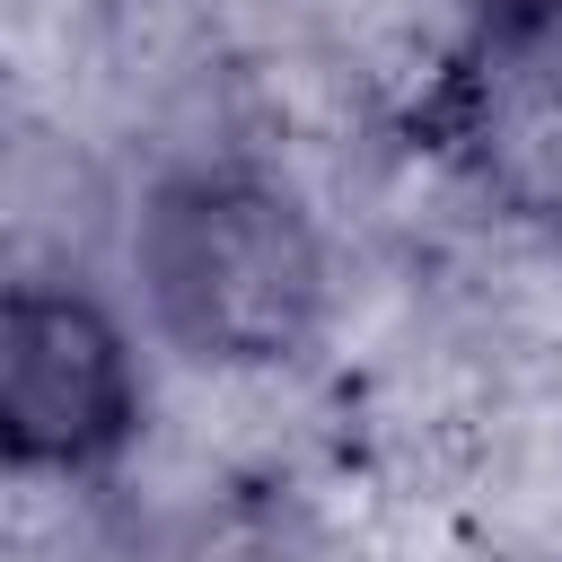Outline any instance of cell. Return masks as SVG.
I'll return each mask as SVG.
<instances>
[{"label":"cell","mask_w":562,"mask_h":562,"mask_svg":"<svg viewBox=\"0 0 562 562\" xmlns=\"http://www.w3.org/2000/svg\"><path fill=\"white\" fill-rule=\"evenodd\" d=\"M132 263L149 290V316L193 360L263 369L290 360L325 316V255L290 193L263 176H176L149 193L132 228Z\"/></svg>","instance_id":"1"},{"label":"cell","mask_w":562,"mask_h":562,"mask_svg":"<svg viewBox=\"0 0 562 562\" xmlns=\"http://www.w3.org/2000/svg\"><path fill=\"white\" fill-rule=\"evenodd\" d=\"M439 149L562 246V0H492L430 97Z\"/></svg>","instance_id":"2"},{"label":"cell","mask_w":562,"mask_h":562,"mask_svg":"<svg viewBox=\"0 0 562 562\" xmlns=\"http://www.w3.org/2000/svg\"><path fill=\"white\" fill-rule=\"evenodd\" d=\"M140 422V378L114 316L79 290L18 281L0 316V439L26 474H88Z\"/></svg>","instance_id":"3"}]
</instances>
